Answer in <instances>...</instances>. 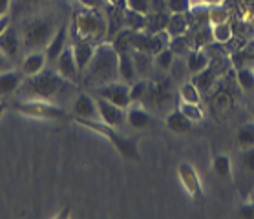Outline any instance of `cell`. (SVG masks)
Segmentation results:
<instances>
[{
    "instance_id": "obj_1",
    "label": "cell",
    "mask_w": 254,
    "mask_h": 219,
    "mask_svg": "<svg viewBox=\"0 0 254 219\" xmlns=\"http://www.w3.org/2000/svg\"><path fill=\"white\" fill-rule=\"evenodd\" d=\"M75 82L64 79L57 69L44 68L37 75L24 77L17 90L18 99H37V101H50L59 103L73 92Z\"/></svg>"
},
{
    "instance_id": "obj_2",
    "label": "cell",
    "mask_w": 254,
    "mask_h": 219,
    "mask_svg": "<svg viewBox=\"0 0 254 219\" xmlns=\"http://www.w3.org/2000/svg\"><path fill=\"white\" fill-rule=\"evenodd\" d=\"M82 75H84V84L93 88L119 81V53L110 41L99 42L95 46L93 57L90 58Z\"/></svg>"
},
{
    "instance_id": "obj_3",
    "label": "cell",
    "mask_w": 254,
    "mask_h": 219,
    "mask_svg": "<svg viewBox=\"0 0 254 219\" xmlns=\"http://www.w3.org/2000/svg\"><path fill=\"white\" fill-rule=\"evenodd\" d=\"M55 22L52 18L41 17V15H31V17L22 18V24L18 28L20 41H22V50L28 52H37V50H46L52 37L55 35Z\"/></svg>"
},
{
    "instance_id": "obj_4",
    "label": "cell",
    "mask_w": 254,
    "mask_h": 219,
    "mask_svg": "<svg viewBox=\"0 0 254 219\" xmlns=\"http://www.w3.org/2000/svg\"><path fill=\"white\" fill-rule=\"evenodd\" d=\"M71 31L93 44H99V42L106 41V37H108V20L101 9L82 6L73 15Z\"/></svg>"
},
{
    "instance_id": "obj_5",
    "label": "cell",
    "mask_w": 254,
    "mask_h": 219,
    "mask_svg": "<svg viewBox=\"0 0 254 219\" xmlns=\"http://www.w3.org/2000/svg\"><path fill=\"white\" fill-rule=\"evenodd\" d=\"M71 119H73L77 124H81V126L88 128V130H92V132L99 133V135H103L104 139H108L112 143V146H116V150L119 152L123 157H127V159H139V152H137L135 141L123 137L121 133L117 132V128L106 124V122H103L101 119H82V117H71Z\"/></svg>"
},
{
    "instance_id": "obj_6",
    "label": "cell",
    "mask_w": 254,
    "mask_h": 219,
    "mask_svg": "<svg viewBox=\"0 0 254 219\" xmlns=\"http://www.w3.org/2000/svg\"><path fill=\"white\" fill-rule=\"evenodd\" d=\"M15 111H20L26 117L33 119H66L69 113L63 106L50 101H37V99H18L17 103L11 104Z\"/></svg>"
},
{
    "instance_id": "obj_7",
    "label": "cell",
    "mask_w": 254,
    "mask_h": 219,
    "mask_svg": "<svg viewBox=\"0 0 254 219\" xmlns=\"http://www.w3.org/2000/svg\"><path fill=\"white\" fill-rule=\"evenodd\" d=\"M170 44V33L167 29H161V31H146V29H139V31H133L132 37V50H139V52H144L148 55H157V53L168 48Z\"/></svg>"
},
{
    "instance_id": "obj_8",
    "label": "cell",
    "mask_w": 254,
    "mask_h": 219,
    "mask_svg": "<svg viewBox=\"0 0 254 219\" xmlns=\"http://www.w3.org/2000/svg\"><path fill=\"white\" fill-rule=\"evenodd\" d=\"M95 97H103L110 103L121 106V108H128L132 104V97H130V84L123 81H114L106 82L103 86H97L93 92Z\"/></svg>"
},
{
    "instance_id": "obj_9",
    "label": "cell",
    "mask_w": 254,
    "mask_h": 219,
    "mask_svg": "<svg viewBox=\"0 0 254 219\" xmlns=\"http://www.w3.org/2000/svg\"><path fill=\"white\" fill-rule=\"evenodd\" d=\"M99 108V119L114 128H119L127 122V108H121L117 104L110 103L103 97H95Z\"/></svg>"
},
{
    "instance_id": "obj_10",
    "label": "cell",
    "mask_w": 254,
    "mask_h": 219,
    "mask_svg": "<svg viewBox=\"0 0 254 219\" xmlns=\"http://www.w3.org/2000/svg\"><path fill=\"white\" fill-rule=\"evenodd\" d=\"M178 175L181 179V185L185 186V190L189 192V196L192 199H201L203 197V185L201 179L197 175L196 168L189 164V163H181L178 166Z\"/></svg>"
},
{
    "instance_id": "obj_11",
    "label": "cell",
    "mask_w": 254,
    "mask_h": 219,
    "mask_svg": "<svg viewBox=\"0 0 254 219\" xmlns=\"http://www.w3.org/2000/svg\"><path fill=\"white\" fill-rule=\"evenodd\" d=\"M71 113H73V117H82V119H99V108L95 95H90L86 92L77 93L75 99H73Z\"/></svg>"
},
{
    "instance_id": "obj_12",
    "label": "cell",
    "mask_w": 254,
    "mask_h": 219,
    "mask_svg": "<svg viewBox=\"0 0 254 219\" xmlns=\"http://www.w3.org/2000/svg\"><path fill=\"white\" fill-rule=\"evenodd\" d=\"M57 71L64 79H68L71 82H77V79L81 77V69L77 66V60H75V55H73V48H71V41L69 44L66 46L63 53H61V57L57 58Z\"/></svg>"
},
{
    "instance_id": "obj_13",
    "label": "cell",
    "mask_w": 254,
    "mask_h": 219,
    "mask_svg": "<svg viewBox=\"0 0 254 219\" xmlns=\"http://www.w3.org/2000/svg\"><path fill=\"white\" fill-rule=\"evenodd\" d=\"M95 46H97V44H93V42L86 41V39H82V37H79L77 33L71 31V48H73V55H75L77 66H79V69H81V73L88 66L90 58L93 57Z\"/></svg>"
},
{
    "instance_id": "obj_14",
    "label": "cell",
    "mask_w": 254,
    "mask_h": 219,
    "mask_svg": "<svg viewBox=\"0 0 254 219\" xmlns=\"http://www.w3.org/2000/svg\"><path fill=\"white\" fill-rule=\"evenodd\" d=\"M0 50L6 53L11 60H17L20 57V52H24V50H22V41H20L18 28L9 26L4 33L0 35Z\"/></svg>"
},
{
    "instance_id": "obj_15",
    "label": "cell",
    "mask_w": 254,
    "mask_h": 219,
    "mask_svg": "<svg viewBox=\"0 0 254 219\" xmlns=\"http://www.w3.org/2000/svg\"><path fill=\"white\" fill-rule=\"evenodd\" d=\"M170 103V86L167 81L152 82L148 95L144 99V106H150L154 110H161L163 106H167Z\"/></svg>"
},
{
    "instance_id": "obj_16",
    "label": "cell",
    "mask_w": 254,
    "mask_h": 219,
    "mask_svg": "<svg viewBox=\"0 0 254 219\" xmlns=\"http://www.w3.org/2000/svg\"><path fill=\"white\" fill-rule=\"evenodd\" d=\"M69 28L68 26H59L55 35L52 37L50 44L46 46V57L50 62H57V58L61 57V53L66 50V46L69 44Z\"/></svg>"
},
{
    "instance_id": "obj_17",
    "label": "cell",
    "mask_w": 254,
    "mask_h": 219,
    "mask_svg": "<svg viewBox=\"0 0 254 219\" xmlns=\"http://www.w3.org/2000/svg\"><path fill=\"white\" fill-rule=\"evenodd\" d=\"M48 57L44 50H37V52H28L26 57L22 58V64H20V69H22L24 77L29 75H37L41 73L42 69L46 68Z\"/></svg>"
},
{
    "instance_id": "obj_18",
    "label": "cell",
    "mask_w": 254,
    "mask_h": 219,
    "mask_svg": "<svg viewBox=\"0 0 254 219\" xmlns=\"http://www.w3.org/2000/svg\"><path fill=\"white\" fill-rule=\"evenodd\" d=\"M24 79L22 69H7V71H0V97L6 99L13 93H17L18 86Z\"/></svg>"
},
{
    "instance_id": "obj_19",
    "label": "cell",
    "mask_w": 254,
    "mask_h": 219,
    "mask_svg": "<svg viewBox=\"0 0 254 219\" xmlns=\"http://www.w3.org/2000/svg\"><path fill=\"white\" fill-rule=\"evenodd\" d=\"M50 0H11L9 15L17 18H26L31 15H37Z\"/></svg>"
},
{
    "instance_id": "obj_20",
    "label": "cell",
    "mask_w": 254,
    "mask_h": 219,
    "mask_svg": "<svg viewBox=\"0 0 254 219\" xmlns=\"http://www.w3.org/2000/svg\"><path fill=\"white\" fill-rule=\"evenodd\" d=\"M127 121L132 128L141 130V128H146L150 124L152 115H150V111L144 108V104L135 103V104H130L127 108Z\"/></svg>"
},
{
    "instance_id": "obj_21",
    "label": "cell",
    "mask_w": 254,
    "mask_h": 219,
    "mask_svg": "<svg viewBox=\"0 0 254 219\" xmlns=\"http://www.w3.org/2000/svg\"><path fill=\"white\" fill-rule=\"evenodd\" d=\"M119 81L127 84H133L137 81V69H135L132 52L119 53Z\"/></svg>"
},
{
    "instance_id": "obj_22",
    "label": "cell",
    "mask_w": 254,
    "mask_h": 219,
    "mask_svg": "<svg viewBox=\"0 0 254 219\" xmlns=\"http://www.w3.org/2000/svg\"><path fill=\"white\" fill-rule=\"evenodd\" d=\"M165 124H167L168 130L174 133H189L192 128H194V122L187 115H183L178 108L172 110V111L168 113L167 119H165Z\"/></svg>"
},
{
    "instance_id": "obj_23",
    "label": "cell",
    "mask_w": 254,
    "mask_h": 219,
    "mask_svg": "<svg viewBox=\"0 0 254 219\" xmlns=\"http://www.w3.org/2000/svg\"><path fill=\"white\" fill-rule=\"evenodd\" d=\"M194 84H196V88L201 92V95H207V93L212 92V88L216 86V81H218V73L214 71L210 66H208L207 69H203V71H199V73H194L190 79Z\"/></svg>"
},
{
    "instance_id": "obj_24",
    "label": "cell",
    "mask_w": 254,
    "mask_h": 219,
    "mask_svg": "<svg viewBox=\"0 0 254 219\" xmlns=\"http://www.w3.org/2000/svg\"><path fill=\"white\" fill-rule=\"evenodd\" d=\"M165 29L170 33V37L185 35V33H189V29H190V20L187 17V13H170L167 20V28Z\"/></svg>"
},
{
    "instance_id": "obj_25",
    "label": "cell",
    "mask_w": 254,
    "mask_h": 219,
    "mask_svg": "<svg viewBox=\"0 0 254 219\" xmlns=\"http://www.w3.org/2000/svg\"><path fill=\"white\" fill-rule=\"evenodd\" d=\"M208 66H210V58H208V55L203 52L201 48H196V50H192L187 55V69L190 71L192 75L199 73L203 69H207Z\"/></svg>"
},
{
    "instance_id": "obj_26",
    "label": "cell",
    "mask_w": 254,
    "mask_h": 219,
    "mask_svg": "<svg viewBox=\"0 0 254 219\" xmlns=\"http://www.w3.org/2000/svg\"><path fill=\"white\" fill-rule=\"evenodd\" d=\"M238 170L245 177H254V146L240 148V152H238Z\"/></svg>"
},
{
    "instance_id": "obj_27",
    "label": "cell",
    "mask_w": 254,
    "mask_h": 219,
    "mask_svg": "<svg viewBox=\"0 0 254 219\" xmlns=\"http://www.w3.org/2000/svg\"><path fill=\"white\" fill-rule=\"evenodd\" d=\"M132 57H133V62H135L137 75L146 79V77L152 73V64H154L152 55H148V53H144V52H139V50H132Z\"/></svg>"
},
{
    "instance_id": "obj_28",
    "label": "cell",
    "mask_w": 254,
    "mask_h": 219,
    "mask_svg": "<svg viewBox=\"0 0 254 219\" xmlns=\"http://www.w3.org/2000/svg\"><path fill=\"white\" fill-rule=\"evenodd\" d=\"M212 170L221 179H232V161L229 154H218L212 161Z\"/></svg>"
},
{
    "instance_id": "obj_29",
    "label": "cell",
    "mask_w": 254,
    "mask_h": 219,
    "mask_svg": "<svg viewBox=\"0 0 254 219\" xmlns=\"http://www.w3.org/2000/svg\"><path fill=\"white\" fill-rule=\"evenodd\" d=\"M232 62L238 68H243V66H254V41L249 42L247 46L238 50L234 55H232Z\"/></svg>"
},
{
    "instance_id": "obj_30",
    "label": "cell",
    "mask_w": 254,
    "mask_h": 219,
    "mask_svg": "<svg viewBox=\"0 0 254 219\" xmlns=\"http://www.w3.org/2000/svg\"><path fill=\"white\" fill-rule=\"evenodd\" d=\"M152 81L150 79H139L133 84H130V97H132V103H144V99L148 95V90H150Z\"/></svg>"
},
{
    "instance_id": "obj_31",
    "label": "cell",
    "mask_w": 254,
    "mask_h": 219,
    "mask_svg": "<svg viewBox=\"0 0 254 219\" xmlns=\"http://www.w3.org/2000/svg\"><path fill=\"white\" fill-rule=\"evenodd\" d=\"M236 144H238V148L254 146V122H245L243 126L238 128Z\"/></svg>"
},
{
    "instance_id": "obj_32",
    "label": "cell",
    "mask_w": 254,
    "mask_h": 219,
    "mask_svg": "<svg viewBox=\"0 0 254 219\" xmlns=\"http://www.w3.org/2000/svg\"><path fill=\"white\" fill-rule=\"evenodd\" d=\"M201 92L196 88V84L192 81L185 82L183 86L179 88V101L183 103H192V104H201Z\"/></svg>"
},
{
    "instance_id": "obj_33",
    "label": "cell",
    "mask_w": 254,
    "mask_h": 219,
    "mask_svg": "<svg viewBox=\"0 0 254 219\" xmlns=\"http://www.w3.org/2000/svg\"><path fill=\"white\" fill-rule=\"evenodd\" d=\"M178 110L183 113V115L189 117L194 124H196V122H201L203 119H205V111H203L201 104H192V103H183V101H179Z\"/></svg>"
},
{
    "instance_id": "obj_34",
    "label": "cell",
    "mask_w": 254,
    "mask_h": 219,
    "mask_svg": "<svg viewBox=\"0 0 254 219\" xmlns=\"http://www.w3.org/2000/svg\"><path fill=\"white\" fill-rule=\"evenodd\" d=\"M210 35H212L214 42L227 44L232 39V26L229 24V20L221 24H214V26H210Z\"/></svg>"
},
{
    "instance_id": "obj_35",
    "label": "cell",
    "mask_w": 254,
    "mask_h": 219,
    "mask_svg": "<svg viewBox=\"0 0 254 219\" xmlns=\"http://www.w3.org/2000/svg\"><path fill=\"white\" fill-rule=\"evenodd\" d=\"M236 81L245 92L254 90V66H243V68H238L236 69Z\"/></svg>"
},
{
    "instance_id": "obj_36",
    "label": "cell",
    "mask_w": 254,
    "mask_h": 219,
    "mask_svg": "<svg viewBox=\"0 0 254 219\" xmlns=\"http://www.w3.org/2000/svg\"><path fill=\"white\" fill-rule=\"evenodd\" d=\"M168 48L176 53V57L178 55H189L190 53V41H189V37L185 35H176V37H170V44Z\"/></svg>"
},
{
    "instance_id": "obj_37",
    "label": "cell",
    "mask_w": 254,
    "mask_h": 219,
    "mask_svg": "<svg viewBox=\"0 0 254 219\" xmlns=\"http://www.w3.org/2000/svg\"><path fill=\"white\" fill-rule=\"evenodd\" d=\"M154 62H156V66L159 69L168 71V69L174 66V62H176V53H174L170 48H165V50H161L157 55H154Z\"/></svg>"
},
{
    "instance_id": "obj_38",
    "label": "cell",
    "mask_w": 254,
    "mask_h": 219,
    "mask_svg": "<svg viewBox=\"0 0 254 219\" xmlns=\"http://www.w3.org/2000/svg\"><path fill=\"white\" fill-rule=\"evenodd\" d=\"M229 20V13L221 2H216V4H210L208 6V26H214V24H221Z\"/></svg>"
},
{
    "instance_id": "obj_39",
    "label": "cell",
    "mask_w": 254,
    "mask_h": 219,
    "mask_svg": "<svg viewBox=\"0 0 254 219\" xmlns=\"http://www.w3.org/2000/svg\"><path fill=\"white\" fill-rule=\"evenodd\" d=\"M212 103L220 111H225L232 106V97L227 92H216L212 97Z\"/></svg>"
},
{
    "instance_id": "obj_40",
    "label": "cell",
    "mask_w": 254,
    "mask_h": 219,
    "mask_svg": "<svg viewBox=\"0 0 254 219\" xmlns=\"http://www.w3.org/2000/svg\"><path fill=\"white\" fill-rule=\"evenodd\" d=\"M192 0H167V9L170 13H189Z\"/></svg>"
},
{
    "instance_id": "obj_41",
    "label": "cell",
    "mask_w": 254,
    "mask_h": 219,
    "mask_svg": "<svg viewBox=\"0 0 254 219\" xmlns=\"http://www.w3.org/2000/svg\"><path fill=\"white\" fill-rule=\"evenodd\" d=\"M127 7L132 11H137L141 15L150 13V0H127Z\"/></svg>"
},
{
    "instance_id": "obj_42",
    "label": "cell",
    "mask_w": 254,
    "mask_h": 219,
    "mask_svg": "<svg viewBox=\"0 0 254 219\" xmlns=\"http://www.w3.org/2000/svg\"><path fill=\"white\" fill-rule=\"evenodd\" d=\"M236 214L243 219H254V201H251V203H247V205L240 207L236 210Z\"/></svg>"
},
{
    "instance_id": "obj_43",
    "label": "cell",
    "mask_w": 254,
    "mask_h": 219,
    "mask_svg": "<svg viewBox=\"0 0 254 219\" xmlns=\"http://www.w3.org/2000/svg\"><path fill=\"white\" fill-rule=\"evenodd\" d=\"M13 62H15V60H11V58L6 55V53L0 50V71H7V69H13Z\"/></svg>"
},
{
    "instance_id": "obj_44",
    "label": "cell",
    "mask_w": 254,
    "mask_h": 219,
    "mask_svg": "<svg viewBox=\"0 0 254 219\" xmlns=\"http://www.w3.org/2000/svg\"><path fill=\"white\" fill-rule=\"evenodd\" d=\"M81 6L93 7V9H103V6H106V0H79Z\"/></svg>"
},
{
    "instance_id": "obj_45",
    "label": "cell",
    "mask_w": 254,
    "mask_h": 219,
    "mask_svg": "<svg viewBox=\"0 0 254 219\" xmlns=\"http://www.w3.org/2000/svg\"><path fill=\"white\" fill-rule=\"evenodd\" d=\"M9 26H11V15L9 13L7 15H0V35L4 33Z\"/></svg>"
},
{
    "instance_id": "obj_46",
    "label": "cell",
    "mask_w": 254,
    "mask_h": 219,
    "mask_svg": "<svg viewBox=\"0 0 254 219\" xmlns=\"http://www.w3.org/2000/svg\"><path fill=\"white\" fill-rule=\"evenodd\" d=\"M106 4L117 7V9H127V0H106Z\"/></svg>"
},
{
    "instance_id": "obj_47",
    "label": "cell",
    "mask_w": 254,
    "mask_h": 219,
    "mask_svg": "<svg viewBox=\"0 0 254 219\" xmlns=\"http://www.w3.org/2000/svg\"><path fill=\"white\" fill-rule=\"evenodd\" d=\"M11 9V0H0V15H7Z\"/></svg>"
},
{
    "instance_id": "obj_48",
    "label": "cell",
    "mask_w": 254,
    "mask_h": 219,
    "mask_svg": "<svg viewBox=\"0 0 254 219\" xmlns=\"http://www.w3.org/2000/svg\"><path fill=\"white\" fill-rule=\"evenodd\" d=\"M216 2H220V0H192V4H207V6L216 4Z\"/></svg>"
},
{
    "instance_id": "obj_49",
    "label": "cell",
    "mask_w": 254,
    "mask_h": 219,
    "mask_svg": "<svg viewBox=\"0 0 254 219\" xmlns=\"http://www.w3.org/2000/svg\"><path fill=\"white\" fill-rule=\"evenodd\" d=\"M4 110H6V104L0 101V117H2V113H4Z\"/></svg>"
},
{
    "instance_id": "obj_50",
    "label": "cell",
    "mask_w": 254,
    "mask_h": 219,
    "mask_svg": "<svg viewBox=\"0 0 254 219\" xmlns=\"http://www.w3.org/2000/svg\"><path fill=\"white\" fill-rule=\"evenodd\" d=\"M251 113L254 115V103H253V106H251Z\"/></svg>"
},
{
    "instance_id": "obj_51",
    "label": "cell",
    "mask_w": 254,
    "mask_h": 219,
    "mask_svg": "<svg viewBox=\"0 0 254 219\" xmlns=\"http://www.w3.org/2000/svg\"><path fill=\"white\" fill-rule=\"evenodd\" d=\"M251 197H253V201H254V186H253V194H251Z\"/></svg>"
},
{
    "instance_id": "obj_52",
    "label": "cell",
    "mask_w": 254,
    "mask_h": 219,
    "mask_svg": "<svg viewBox=\"0 0 254 219\" xmlns=\"http://www.w3.org/2000/svg\"><path fill=\"white\" fill-rule=\"evenodd\" d=\"M0 101H2V97H0Z\"/></svg>"
}]
</instances>
